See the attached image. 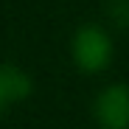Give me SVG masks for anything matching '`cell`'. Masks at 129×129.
<instances>
[{
  "instance_id": "1",
  "label": "cell",
  "mask_w": 129,
  "mask_h": 129,
  "mask_svg": "<svg viewBox=\"0 0 129 129\" xmlns=\"http://www.w3.org/2000/svg\"><path fill=\"white\" fill-rule=\"evenodd\" d=\"M73 59L87 73L104 70L110 64V59H112V42L107 37V31H101L98 25L81 28L76 34V39H73Z\"/></svg>"
},
{
  "instance_id": "3",
  "label": "cell",
  "mask_w": 129,
  "mask_h": 129,
  "mask_svg": "<svg viewBox=\"0 0 129 129\" xmlns=\"http://www.w3.org/2000/svg\"><path fill=\"white\" fill-rule=\"evenodd\" d=\"M31 93V81L23 70L11 68V64H3L0 68V110L6 104H14L20 98H25Z\"/></svg>"
},
{
  "instance_id": "4",
  "label": "cell",
  "mask_w": 129,
  "mask_h": 129,
  "mask_svg": "<svg viewBox=\"0 0 129 129\" xmlns=\"http://www.w3.org/2000/svg\"><path fill=\"white\" fill-rule=\"evenodd\" d=\"M107 11H110L112 23H118V25L129 28V0H110Z\"/></svg>"
},
{
  "instance_id": "2",
  "label": "cell",
  "mask_w": 129,
  "mask_h": 129,
  "mask_svg": "<svg viewBox=\"0 0 129 129\" xmlns=\"http://www.w3.org/2000/svg\"><path fill=\"white\" fill-rule=\"evenodd\" d=\"M95 118L104 129H129V87H107L95 101Z\"/></svg>"
}]
</instances>
